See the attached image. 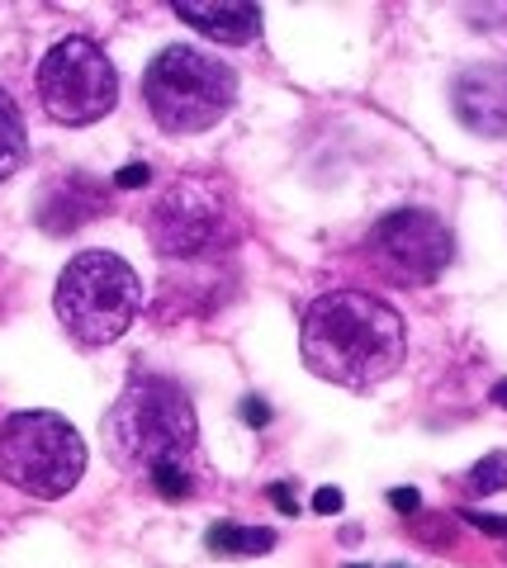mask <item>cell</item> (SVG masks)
<instances>
[{"label": "cell", "mask_w": 507, "mask_h": 568, "mask_svg": "<svg viewBox=\"0 0 507 568\" xmlns=\"http://www.w3.org/2000/svg\"><path fill=\"white\" fill-rule=\"evenodd\" d=\"M494 403H498V407H507V379L494 388Z\"/></svg>", "instance_id": "obj_20"}, {"label": "cell", "mask_w": 507, "mask_h": 568, "mask_svg": "<svg viewBox=\"0 0 507 568\" xmlns=\"http://www.w3.org/2000/svg\"><path fill=\"white\" fill-rule=\"evenodd\" d=\"M460 517H465L469 526H479L484 536H498V540H507V517H488V511H460Z\"/></svg>", "instance_id": "obj_14"}, {"label": "cell", "mask_w": 507, "mask_h": 568, "mask_svg": "<svg viewBox=\"0 0 507 568\" xmlns=\"http://www.w3.org/2000/svg\"><path fill=\"white\" fill-rule=\"evenodd\" d=\"M313 511H318V517H337L342 511V488H318L313 493Z\"/></svg>", "instance_id": "obj_15"}, {"label": "cell", "mask_w": 507, "mask_h": 568, "mask_svg": "<svg viewBox=\"0 0 507 568\" xmlns=\"http://www.w3.org/2000/svg\"><path fill=\"white\" fill-rule=\"evenodd\" d=\"M85 474V440L58 413H14L0 426V478L24 493L52 503L67 497Z\"/></svg>", "instance_id": "obj_5"}, {"label": "cell", "mask_w": 507, "mask_h": 568, "mask_svg": "<svg viewBox=\"0 0 507 568\" xmlns=\"http://www.w3.org/2000/svg\"><path fill=\"white\" fill-rule=\"evenodd\" d=\"M29 152V133H24V114L6 91H0V181H10L20 171Z\"/></svg>", "instance_id": "obj_12"}, {"label": "cell", "mask_w": 507, "mask_h": 568, "mask_svg": "<svg viewBox=\"0 0 507 568\" xmlns=\"http://www.w3.org/2000/svg\"><path fill=\"white\" fill-rule=\"evenodd\" d=\"M465 488H469V497L503 493V488H507V450H494V455H484L479 465H469Z\"/></svg>", "instance_id": "obj_13"}, {"label": "cell", "mask_w": 507, "mask_h": 568, "mask_svg": "<svg viewBox=\"0 0 507 568\" xmlns=\"http://www.w3.org/2000/svg\"><path fill=\"white\" fill-rule=\"evenodd\" d=\"M271 503L285 511V517H300V507H294V493H290L285 484H275V488H271Z\"/></svg>", "instance_id": "obj_19"}, {"label": "cell", "mask_w": 507, "mask_h": 568, "mask_svg": "<svg viewBox=\"0 0 507 568\" xmlns=\"http://www.w3.org/2000/svg\"><path fill=\"white\" fill-rule=\"evenodd\" d=\"M148 237L162 256H204L223 242V204L204 185H171L152 209Z\"/></svg>", "instance_id": "obj_8"}, {"label": "cell", "mask_w": 507, "mask_h": 568, "mask_svg": "<svg viewBox=\"0 0 507 568\" xmlns=\"http://www.w3.org/2000/svg\"><path fill=\"white\" fill-rule=\"evenodd\" d=\"M389 503H394V511H404V517H413V511L423 507V497H417V488H394V493H389Z\"/></svg>", "instance_id": "obj_17"}, {"label": "cell", "mask_w": 507, "mask_h": 568, "mask_svg": "<svg viewBox=\"0 0 507 568\" xmlns=\"http://www.w3.org/2000/svg\"><path fill=\"white\" fill-rule=\"evenodd\" d=\"M143 100L156 119V129L190 138L214 129L237 104V71L204 48L171 43L143 71Z\"/></svg>", "instance_id": "obj_3"}, {"label": "cell", "mask_w": 507, "mask_h": 568, "mask_svg": "<svg viewBox=\"0 0 507 568\" xmlns=\"http://www.w3.org/2000/svg\"><path fill=\"white\" fill-rule=\"evenodd\" d=\"M58 323L81 346L119 342L143 313V284L138 271L114 252H77L52 294Z\"/></svg>", "instance_id": "obj_4"}, {"label": "cell", "mask_w": 507, "mask_h": 568, "mask_svg": "<svg viewBox=\"0 0 507 568\" xmlns=\"http://www.w3.org/2000/svg\"><path fill=\"white\" fill-rule=\"evenodd\" d=\"M300 351L318 379L342 388H375L404 365L408 332L398 308L384 298L365 290H332L308 304Z\"/></svg>", "instance_id": "obj_1"}, {"label": "cell", "mask_w": 507, "mask_h": 568, "mask_svg": "<svg viewBox=\"0 0 507 568\" xmlns=\"http://www.w3.org/2000/svg\"><path fill=\"white\" fill-rule=\"evenodd\" d=\"M148 181H152V171L143 162H129L124 171L114 175V185H124V190H138V185H148Z\"/></svg>", "instance_id": "obj_16"}, {"label": "cell", "mask_w": 507, "mask_h": 568, "mask_svg": "<svg viewBox=\"0 0 507 568\" xmlns=\"http://www.w3.org/2000/svg\"><path fill=\"white\" fill-rule=\"evenodd\" d=\"M104 450L124 474L190 469L200 450V422L185 388L156 375H138L104 413Z\"/></svg>", "instance_id": "obj_2"}, {"label": "cell", "mask_w": 507, "mask_h": 568, "mask_svg": "<svg viewBox=\"0 0 507 568\" xmlns=\"http://www.w3.org/2000/svg\"><path fill=\"white\" fill-rule=\"evenodd\" d=\"M33 85H39L43 114L67 123V129L100 123L119 100V71L110 58H104V48L95 39H85V33H72V39L52 43L39 58Z\"/></svg>", "instance_id": "obj_6"}, {"label": "cell", "mask_w": 507, "mask_h": 568, "mask_svg": "<svg viewBox=\"0 0 507 568\" xmlns=\"http://www.w3.org/2000/svg\"><path fill=\"white\" fill-rule=\"evenodd\" d=\"M450 256H456V237L432 209H394L365 237V261L404 290L432 284L450 265Z\"/></svg>", "instance_id": "obj_7"}, {"label": "cell", "mask_w": 507, "mask_h": 568, "mask_svg": "<svg viewBox=\"0 0 507 568\" xmlns=\"http://www.w3.org/2000/svg\"><path fill=\"white\" fill-rule=\"evenodd\" d=\"M171 10H176L190 29H200L204 39L229 43V48L252 43L261 33V10L242 6V0H176Z\"/></svg>", "instance_id": "obj_10"}, {"label": "cell", "mask_w": 507, "mask_h": 568, "mask_svg": "<svg viewBox=\"0 0 507 568\" xmlns=\"http://www.w3.org/2000/svg\"><path fill=\"white\" fill-rule=\"evenodd\" d=\"M456 119L479 138H507V62H475L465 67L456 85Z\"/></svg>", "instance_id": "obj_9"}, {"label": "cell", "mask_w": 507, "mask_h": 568, "mask_svg": "<svg viewBox=\"0 0 507 568\" xmlns=\"http://www.w3.org/2000/svg\"><path fill=\"white\" fill-rule=\"evenodd\" d=\"M242 417H247L252 426H266L271 422V407L261 403V398H247V403H242Z\"/></svg>", "instance_id": "obj_18"}, {"label": "cell", "mask_w": 507, "mask_h": 568, "mask_svg": "<svg viewBox=\"0 0 507 568\" xmlns=\"http://www.w3.org/2000/svg\"><path fill=\"white\" fill-rule=\"evenodd\" d=\"M346 568H365V564H346Z\"/></svg>", "instance_id": "obj_21"}, {"label": "cell", "mask_w": 507, "mask_h": 568, "mask_svg": "<svg viewBox=\"0 0 507 568\" xmlns=\"http://www.w3.org/2000/svg\"><path fill=\"white\" fill-rule=\"evenodd\" d=\"M204 545L214 549V555H271V549H275V530H266V526H233V521H219V526H209Z\"/></svg>", "instance_id": "obj_11"}]
</instances>
